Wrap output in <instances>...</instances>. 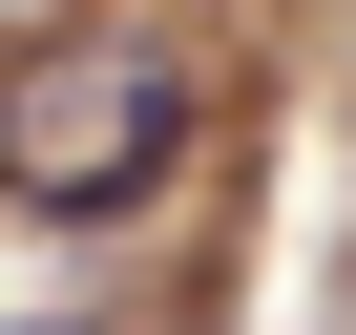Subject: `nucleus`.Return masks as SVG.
<instances>
[{
  "label": "nucleus",
  "mask_w": 356,
  "mask_h": 335,
  "mask_svg": "<svg viewBox=\"0 0 356 335\" xmlns=\"http://www.w3.org/2000/svg\"><path fill=\"white\" fill-rule=\"evenodd\" d=\"M168 168H189V42L168 22L22 42V84H0V210L22 231H126V210H168Z\"/></svg>",
  "instance_id": "nucleus-1"
}]
</instances>
